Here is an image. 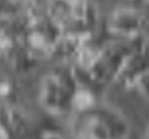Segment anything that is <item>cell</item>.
Masks as SVG:
<instances>
[{"label":"cell","instance_id":"cell-8","mask_svg":"<svg viewBox=\"0 0 149 139\" xmlns=\"http://www.w3.org/2000/svg\"><path fill=\"white\" fill-rule=\"evenodd\" d=\"M1 105H4V102H3V99H1V95H0V106Z\"/></svg>","mask_w":149,"mask_h":139},{"label":"cell","instance_id":"cell-2","mask_svg":"<svg viewBox=\"0 0 149 139\" xmlns=\"http://www.w3.org/2000/svg\"><path fill=\"white\" fill-rule=\"evenodd\" d=\"M148 19L136 9H116L108 20V30L119 39H128L138 35H143Z\"/></svg>","mask_w":149,"mask_h":139},{"label":"cell","instance_id":"cell-5","mask_svg":"<svg viewBox=\"0 0 149 139\" xmlns=\"http://www.w3.org/2000/svg\"><path fill=\"white\" fill-rule=\"evenodd\" d=\"M133 89H136L143 99L149 100V73L143 75L142 78L136 80V83L133 85Z\"/></svg>","mask_w":149,"mask_h":139},{"label":"cell","instance_id":"cell-7","mask_svg":"<svg viewBox=\"0 0 149 139\" xmlns=\"http://www.w3.org/2000/svg\"><path fill=\"white\" fill-rule=\"evenodd\" d=\"M0 139H12L10 135L7 133V131H4L1 126H0Z\"/></svg>","mask_w":149,"mask_h":139},{"label":"cell","instance_id":"cell-1","mask_svg":"<svg viewBox=\"0 0 149 139\" xmlns=\"http://www.w3.org/2000/svg\"><path fill=\"white\" fill-rule=\"evenodd\" d=\"M74 92L66 88L55 73H50L40 83V103L52 115H63L72 111Z\"/></svg>","mask_w":149,"mask_h":139},{"label":"cell","instance_id":"cell-6","mask_svg":"<svg viewBox=\"0 0 149 139\" xmlns=\"http://www.w3.org/2000/svg\"><path fill=\"white\" fill-rule=\"evenodd\" d=\"M40 139H63V138L59 133H56V132H45Z\"/></svg>","mask_w":149,"mask_h":139},{"label":"cell","instance_id":"cell-9","mask_svg":"<svg viewBox=\"0 0 149 139\" xmlns=\"http://www.w3.org/2000/svg\"><path fill=\"white\" fill-rule=\"evenodd\" d=\"M143 1H149V0H143Z\"/></svg>","mask_w":149,"mask_h":139},{"label":"cell","instance_id":"cell-4","mask_svg":"<svg viewBox=\"0 0 149 139\" xmlns=\"http://www.w3.org/2000/svg\"><path fill=\"white\" fill-rule=\"evenodd\" d=\"M96 109L103 118L105 123L108 125L112 139H126L129 133V125L118 111L112 109L109 106H96Z\"/></svg>","mask_w":149,"mask_h":139},{"label":"cell","instance_id":"cell-3","mask_svg":"<svg viewBox=\"0 0 149 139\" xmlns=\"http://www.w3.org/2000/svg\"><path fill=\"white\" fill-rule=\"evenodd\" d=\"M146 73H149V44L142 50L132 53L126 59L116 80L125 88H133L136 80Z\"/></svg>","mask_w":149,"mask_h":139}]
</instances>
